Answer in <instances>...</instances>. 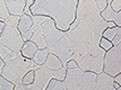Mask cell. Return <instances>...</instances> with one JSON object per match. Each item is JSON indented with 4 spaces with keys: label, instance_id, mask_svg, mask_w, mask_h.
Masks as SVG:
<instances>
[{
    "label": "cell",
    "instance_id": "cell-12",
    "mask_svg": "<svg viewBox=\"0 0 121 90\" xmlns=\"http://www.w3.org/2000/svg\"><path fill=\"white\" fill-rule=\"evenodd\" d=\"M102 18L106 21H113L114 25L121 27V11H114L111 8L110 4H108L106 7L101 11Z\"/></svg>",
    "mask_w": 121,
    "mask_h": 90
},
{
    "label": "cell",
    "instance_id": "cell-14",
    "mask_svg": "<svg viewBox=\"0 0 121 90\" xmlns=\"http://www.w3.org/2000/svg\"><path fill=\"white\" fill-rule=\"evenodd\" d=\"M43 64L47 65L48 68L53 69V70H58V69L63 68V64H62V62L60 61V59H59L57 55H54L53 53L48 54V58H47L45 62H44Z\"/></svg>",
    "mask_w": 121,
    "mask_h": 90
},
{
    "label": "cell",
    "instance_id": "cell-27",
    "mask_svg": "<svg viewBox=\"0 0 121 90\" xmlns=\"http://www.w3.org/2000/svg\"><path fill=\"white\" fill-rule=\"evenodd\" d=\"M111 42H112V44H113V45H116V44H119V43H121V32L118 33L116 36L113 37V39H112Z\"/></svg>",
    "mask_w": 121,
    "mask_h": 90
},
{
    "label": "cell",
    "instance_id": "cell-25",
    "mask_svg": "<svg viewBox=\"0 0 121 90\" xmlns=\"http://www.w3.org/2000/svg\"><path fill=\"white\" fill-rule=\"evenodd\" d=\"M33 2H34V0H26V6H25V8H24V14H27V15H31V10H30V7L33 5Z\"/></svg>",
    "mask_w": 121,
    "mask_h": 90
},
{
    "label": "cell",
    "instance_id": "cell-13",
    "mask_svg": "<svg viewBox=\"0 0 121 90\" xmlns=\"http://www.w3.org/2000/svg\"><path fill=\"white\" fill-rule=\"evenodd\" d=\"M37 45L35 44L34 42L32 41H26L24 42L23 46H22V50H21V54L26 59H32L33 55L35 54V52L37 51Z\"/></svg>",
    "mask_w": 121,
    "mask_h": 90
},
{
    "label": "cell",
    "instance_id": "cell-5",
    "mask_svg": "<svg viewBox=\"0 0 121 90\" xmlns=\"http://www.w3.org/2000/svg\"><path fill=\"white\" fill-rule=\"evenodd\" d=\"M66 74V68L53 70L48 68L47 65L41 64L34 70V81L31 85V90H44L47 89L49 81L53 78L59 80H63Z\"/></svg>",
    "mask_w": 121,
    "mask_h": 90
},
{
    "label": "cell",
    "instance_id": "cell-4",
    "mask_svg": "<svg viewBox=\"0 0 121 90\" xmlns=\"http://www.w3.org/2000/svg\"><path fill=\"white\" fill-rule=\"evenodd\" d=\"M37 67L39 65L34 63L32 59H26L19 54L16 58L11 59L10 61L5 62V65L1 70V75L13 82L14 85H17L22 82V79L26 72L35 70Z\"/></svg>",
    "mask_w": 121,
    "mask_h": 90
},
{
    "label": "cell",
    "instance_id": "cell-26",
    "mask_svg": "<svg viewBox=\"0 0 121 90\" xmlns=\"http://www.w3.org/2000/svg\"><path fill=\"white\" fill-rule=\"evenodd\" d=\"M78 65L76 63L75 60H69L68 62L66 63V69H74V68H77Z\"/></svg>",
    "mask_w": 121,
    "mask_h": 90
},
{
    "label": "cell",
    "instance_id": "cell-7",
    "mask_svg": "<svg viewBox=\"0 0 121 90\" xmlns=\"http://www.w3.org/2000/svg\"><path fill=\"white\" fill-rule=\"evenodd\" d=\"M103 71L112 77L121 73V43L113 45L105 51L103 59Z\"/></svg>",
    "mask_w": 121,
    "mask_h": 90
},
{
    "label": "cell",
    "instance_id": "cell-11",
    "mask_svg": "<svg viewBox=\"0 0 121 90\" xmlns=\"http://www.w3.org/2000/svg\"><path fill=\"white\" fill-rule=\"evenodd\" d=\"M6 8L9 15L21 16L24 14V8L26 6V0H4Z\"/></svg>",
    "mask_w": 121,
    "mask_h": 90
},
{
    "label": "cell",
    "instance_id": "cell-6",
    "mask_svg": "<svg viewBox=\"0 0 121 90\" xmlns=\"http://www.w3.org/2000/svg\"><path fill=\"white\" fill-rule=\"evenodd\" d=\"M105 51L103 48H99L92 53L83 56H74L73 60L76 61V63L84 71H92L95 73H100L103 71V59H104Z\"/></svg>",
    "mask_w": 121,
    "mask_h": 90
},
{
    "label": "cell",
    "instance_id": "cell-24",
    "mask_svg": "<svg viewBox=\"0 0 121 90\" xmlns=\"http://www.w3.org/2000/svg\"><path fill=\"white\" fill-rule=\"evenodd\" d=\"M94 1H95V4H96V6H97V9L100 11L103 10L106 7V5H108L106 0H94Z\"/></svg>",
    "mask_w": 121,
    "mask_h": 90
},
{
    "label": "cell",
    "instance_id": "cell-29",
    "mask_svg": "<svg viewBox=\"0 0 121 90\" xmlns=\"http://www.w3.org/2000/svg\"><path fill=\"white\" fill-rule=\"evenodd\" d=\"M4 27H5V23H4L2 20H0V35H1V33H2Z\"/></svg>",
    "mask_w": 121,
    "mask_h": 90
},
{
    "label": "cell",
    "instance_id": "cell-31",
    "mask_svg": "<svg viewBox=\"0 0 121 90\" xmlns=\"http://www.w3.org/2000/svg\"><path fill=\"white\" fill-rule=\"evenodd\" d=\"M111 1H112V0H106V2H108V4H110Z\"/></svg>",
    "mask_w": 121,
    "mask_h": 90
},
{
    "label": "cell",
    "instance_id": "cell-19",
    "mask_svg": "<svg viewBox=\"0 0 121 90\" xmlns=\"http://www.w3.org/2000/svg\"><path fill=\"white\" fill-rule=\"evenodd\" d=\"M18 20H19V16H15V15H8V16L4 19V23H5V25L17 26Z\"/></svg>",
    "mask_w": 121,
    "mask_h": 90
},
{
    "label": "cell",
    "instance_id": "cell-16",
    "mask_svg": "<svg viewBox=\"0 0 121 90\" xmlns=\"http://www.w3.org/2000/svg\"><path fill=\"white\" fill-rule=\"evenodd\" d=\"M120 32H121V27H118V26L106 27L105 29L103 31V33H102V37H104V38L109 39V41H112L113 37Z\"/></svg>",
    "mask_w": 121,
    "mask_h": 90
},
{
    "label": "cell",
    "instance_id": "cell-8",
    "mask_svg": "<svg viewBox=\"0 0 121 90\" xmlns=\"http://www.w3.org/2000/svg\"><path fill=\"white\" fill-rule=\"evenodd\" d=\"M48 50H49V53H53L60 59V61L62 62L65 68H66V63L69 60H73V54L74 53L71 51V44H70L67 33L60 38V41L58 43H56L53 46H51Z\"/></svg>",
    "mask_w": 121,
    "mask_h": 90
},
{
    "label": "cell",
    "instance_id": "cell-15",
    "mask_svg": "<svg viewBox=\"0 0 121 90\" xmlns=\"http://www.w3.org/2000/svg\"><path fill=\"white\" fill-rule=\"evenodd\" d=\"M48 54H49V50L48 47L44 48H37V51L35 52V54L33 55L32 60L34 61V63L36 65H41L45 62V60L48 58Z\"/></svg>",
    "mask_w": 121,
    "mask_h": 90
},
{
    "label": "cell",
    "instance_id": "cell-18",
    "mask_svg": "<svg viewBox=\"0 0 121 90\" xmlns=\"http://www.w3.org/2000/svg\"><path fill=\"white\" fill-rule=\"evenodd\" d=\"M15 85L0 74V90H14Z\"/></svg>",
    "mask_w": 121,
    "mask_h": 90
},
{
    "label": "cell",
    "instance_id": "cell-9",
    "mask_svg": "<svg viewBox=\"0 0 121 90\" xmlns=\"http://www.w3.org/2000/svg\"><path fill=\"white\" fill-rule=\"evenodd\" d=\"M32 16L31 15H27V14H23L19 16V20H18V24H17V28L21 33L22 38L24 42L26 41H30L31 39V36L33 34V31H32Z\"/></svg>",
    "mask_w": 121,
    "mask_h": 90
},
{
    "label": "cell",
    "instance_id": "cell-22",
    "mask_svg": "<svg viewBox=\"0 0 121 90\" xmlns=\"http://www.w3.org/2000/svg\"><path fill=\"white\" fill-rule=\"evenodd\" d=\"M8 15H9V14H8V10H7V8H6V5H5V2H4V0H0V20L4 21V19H5Z\"/></svg>",
    "mask_w": 121,
    "mask_h": 90
},
{
    "label": "cell",
    "instance_id": "cell-23",
    "mask_svg": "<svg viewBox=\"0 0 121 90\" xmlns=\"http://www.w3.org/2000/svg\"><path fill=\"white\" fill-rule=\"evenodd\" d=\"M110 6L114 11H121V0H112Z\"/></svg>",
    "mask_w": 121,
    "mask_h": 90
},
{
    "label": "cell",
    "instance_id": "cell-3",
    "mask_svg": "<svg viewBox=\"0 0 121 90\" xmlns=\"http://www.w3.org/2000/svg\"><path fill=\"white\" fill-rule=\"evenodd\" d=\"M63 87L67 90H94L96 73L84 71L80 68L66 69L63 78Z\"/></svg>",
    "mask_w": 121,
    "mask_h": 90
},
{
    "label": "cell",
    "instance_id": "cell-2",
    "mask_svg": "<svg viewBox=\"0 0 121 90\" xmlns=\"http://www.w3.org/2000/svg\"><path fill=\"white\" fill-rule=\"evenodd\" d=\"M24 41L17 26L5 25L0 35V58L5 62L21 54Z\"/></svg>",
    "mask_w": 121,
    "mask_h": 90
},
{
    "label": "cell",
    "instance_id": "cell-28",
    "mask_svg": "<svg viewBox=\"0 0 121 90\" xmlns=\"http://www.w3.org/2000/svg\"><path fill=\"white\" fill-rule=\"evenodd\" d=\"M4 65H5V61L0 58V74H1V70H2V68H4Z\"/></svg>",
    "mask_w": 121,
    "mask_h": 90
},
{
    "label": "cell",
    "instance_id": "cell-17",
    "mask_svg": "<svg viewBox=\"0 0 121 90\" xmlns=\"http://www.w3.org/2000/svg\"><path fill=\"white\" fill-rule=\"evenodd\" d=\"M48 90H63L65 87H63V81L62 80H59L53 78L49 81V83L47 86Z\"/></svg>",
    "mask_w": 121,
    "mask_h": 90
},
{
    "label": "cell",
    "instance_id": "cell-30",
    "mask_svg": "<svg viewBox=\"0 0 121 90\" xmlns=\"http://www.w3.org/2000/svg\"><path fill=\"white\" fill-rule=\"evenodd\" d=\"M119 87H120V85H119V83H117L116 81H113V88H114V90H116L117 88H119Z\"/></svg>",
    "mask_w": 121,
    "mask_h": 90
},
{
    "label": "cell",
    "instance_id": "cell-10",
    "mask_svg": "<svg viewBox=\"0 0 121 90\" xmlns=\"http://www.w3.org/2000/svg\"><path fill=\"white\" fill-rule=\"evenodd\" d=\"M113 77L102 71L96 74L94 90H114L113 88Z\"/></svg>",
    "mask_w": 121,
    "mask_h": 90
},
{
    "label": "cell",
    "instance_id": "cell-1",
    "mask_svg": "<svg viewBox=\"0 0 121 90\" xmlns=\"http://www.w3.org/2000/svg\"><path fill=\"white\" fill-rule=\"evenodd\" d=\"M78 0H34L32 15H43L53 19L58 29L66 32L76 17Z\"/></svg>",
    "mask_w": 121,
    "mask_h": 90
},
{
    "label": "cell",
    "instance_id": "cell-21",
    "mask_svg": "<svg viewBox=\"0 0 121 90\" xmlns=\"http://www.w3.org/2000/svg\"><path fill=\"white\" fill-rule=\"evenodd\" d=\"M99 45H100V47L103 48L104 51H108L109 48H111L112 46H113L112 42H111V41H109V39H106V38H104V37H101Z\"/></svg>",
    "mask_w": 121,
    "mask_h": 90
},
{
    "label": "cell",
    "instance_id": "cell-20",
    "mask_svg": "<svg viewBox=\"0 0 121 90\" xmlns=\"http://www.w3.org/2000/svg\"><path fill=\"white\" fill-rule=\"evenodd\" d=\"M33 81H34V70H31V71L25 73V75L22 79V82L25 83V85H32Z\"/></svg>",
    "mask_w": 121,
    "mask_h": 90
}]
</instances>
